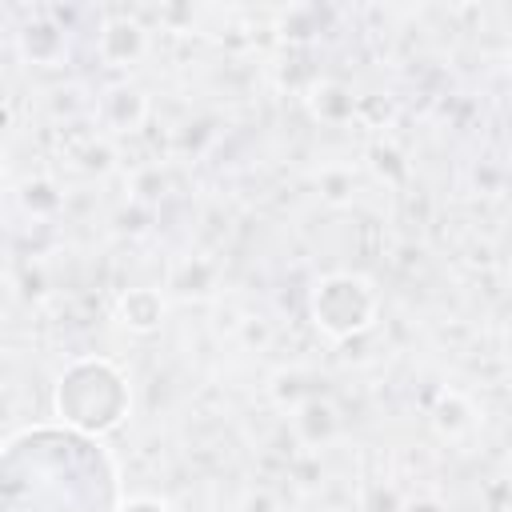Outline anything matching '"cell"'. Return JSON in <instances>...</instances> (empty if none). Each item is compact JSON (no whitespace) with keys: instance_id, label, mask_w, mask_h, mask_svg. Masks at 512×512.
Here are the masks:
<instances>
[{"instance_id":"1","label":"cell","mask_w":512,"mask_h":512,"mask_svg":"<svg viewBox=\"0 0 512 512\" xmlns=\"http://www.w3.org/2000/svg\"><path fill=\"white\" fill-rule=\"evenodd\" d=\"M56 412L76 432H112L128 416V380L112 360L84 356L56 384Z\"/></svg>"},{"instance_id":"4","label":"cell","mask_w":512,"mask_h":512,"mask_svg":"<svg viewBox=\"0 0 512 512\" xmlns=\"http://www.w3.org/2000/svg\"><path fill=\"white\" fill-rule=\"evenodd\" d=\"M116 316L132 332H156L164 320V296L156 288H128L116 304Z\"/></svg>"},{"instance_id":"9","label":"cell","mask_w":512,"mask_h":512,"mask_svg":"<svg viewBox=\"0 0 512 512\" xmlns=\"http://www.w3.org/2000/svg\"><path fill=\"white\" fill-rule=\"evenodd\" d=\"M436 424H440L444 436H460V432L472 428V412H468V404H464L456 392H448V396L440 400V408H436Z\"/></svg>"},{"instance_id":"5","label":"cell","mask_w":512,"mask_h":512,"mask_svg":"<svg viewBox=\"0 0 512 512\" xmlns=\"http://www.w3.org/2000/svg\"><path fill=\"white\" fill-rule=\"evenodd\" d=\"M292 424H296V432H300L308 444H324V440L340 428V416H336V408H332L328 400H300Z\"/></svg>"},{"instance_id":"2","label":"cell","mask_w":512,"mask_h":512,"mask_svg":"<svg viewBox=\"0 0 512 512\" xmlns=\"http://www.w3.org/2000/svg\"><path fill=\"white\" fill-rule=\"evenodd\" d=\"M376 312H380V292L368 276L332 272L312 288V320L332 340H348V336L372 328Z\"/></svg>"},{"instance_id":"3","label":"cell","mask_w":512,"mask_h":512,"mask_svg":"<svg viewBox=\"0 0 512 512\" xmlns=\"http://www.w3.org/2000/svg\"><path fill=\"white\" fill-rule=\"evenodd\" d=\"M96 52H100L104 64L128 68V64H136V60L148 52V32H144V24H136L132 16L104 20V28H100V36H96Z\"/></svg>"},{"instance_id":"10","label":"cell","mask_w":512,"mask_h":512,"mask_svg":"<svg viewBox=\"0 0 512 512\" xmlns=\"http://www.w3.org/2000/svg\"><path fill=\"white\" fill-rule=\"evenodd\" d=\"M20 200H24V208L36 212V216H48V212L60 208V192H56V184H48V180H28V184L20 188Z\"/></svg>"},{"instance_id":"7","label":"cell","mask_w":512,"mask_h":512,"mask_svg":"<svg viewBox=\"0 0 512 512\" xmlns=\"http://www.w3.org/2000/svg\"><path fill=\"white\" fill-rule=\"evenodd\" d=\"M20 48L32 64H56L64 56V32L56 24H28L20 32Z\"/></svg>"},{"instance_id":"8","label":"cell","mask_w":512,"mask_h":512,"mask_svg":"<svg viewBox=\"0 0 512 512\" xmlns=\"http://www.w3.org/2000/svg\"><path fill=\"white\" fill-rule=\"evenodd\" d=\"M352 108H356V100H352V92H348L344 84L324 80V84H316V88H312V112H316L320 120L340 124L344 116H352Z\"/></svg>"},{"instance_id":"12","label":"cell","mask_w":512,"mask_h":512,"mask_svg":"<svg viewBox=\"0 0 512 512\" xmlns=\"http://www.w3.org/2000/svg\"><path fill=\"white\" fill-rule=\"evenodd\" d=\"M116 512H172L164 500H156V496H132V500H124Z\"/></svg>"},{"instance_id":"13","label":"cell","mask_w":512,"mask_h":512,"mask_svg":"<svg viewBox=\"0 0 512 512\" xmlns=\"http://www.w3.org/2000/svg\"><path fill=\"white\" fill-rule=\"evenodd\" d=\"M0 184H4V156H0Z\"/></svg>"},{"instance_id":"11","label":"cell","mask_w":512,"mask_h":512,"mask_svg":"<svg viewBox=\"0 0 512 512\" xmlns=\"http://www.w3.org/2000/svg\"><path fill=\"white\" fill-rule=\"evenodd\" d=\"M240 512H280V508H276L272 492H264V488H252V492H244V500H240Z\"/></svg>"},{"instance_id":"6","label":"cell","mask_w":512,"mask_h":512,"mask_svg":"<svg viewBox=\"0 0 512 512\" xmlns=\"http://www.w3.org/2000/svg\"><path fill=\"white\" fill-rule=\"evenodd\" d=\"M144 120V96L136 88H112L104 96V124L112 132H132Z\"/></svg>"}]
</instances>
